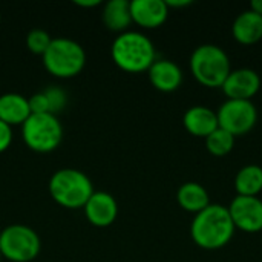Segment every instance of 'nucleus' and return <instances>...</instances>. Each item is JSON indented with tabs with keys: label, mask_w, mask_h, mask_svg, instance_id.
<instances>
[{
	"label": "nucleus",
	"mask_w": 262,
	"mask_h": 262,
	"mask_svg": "<svg viewBox=\"0 0 262 262\" xmlns=\"http://www.w3.org/2000/svg\"><path fill=\"white\" fill-rule=\"evenodd\" d=\"M235 230L229 209L223 204H209L190 223V238L204 250L226 247L232 241Z\"/></svg>",
	"instance_id": "f257e3e1"
},
{
	"label": "nucleus",
	"mask_w": 262,
	"mask_h": 262,
	"mask_svg": "<svg viewBox=\"0 0 262 262\" xmlns=\"http://www.w3.org/2000/svg\"><path fill=\"white\" fill-rule=\"evenodd\" d=\"M111 57L121 71L140 74L149 71L157 60V52L147 35L138 31H126L118 34L112 41Z\"/></svg>",
	"instance_id": "f03ea898"
},
{
	"label": "nucleus",
	"mask_w": 262,
	"mask_h": 262,
	"mask_svg": "<svg viewBox=\"0 0 262 262\" xmlns=\"http://www.w3.org/2000/svg\"><path fill=\"white\" fill-rule=\"evenodd\" d=\"M189 66L193 78L209 89H221L232 71L227 52L212 43L195 48L190 55Z\"/></svg>",
	"instance_id": "7ed1b4c3"
},
{
	"label": "nucleus",
	"mask_w": 262,
	"mask_h": 262,
	"mask_svg": "<svg viewBox=\"0 0 262 262\" xmlns=\"http://www.w3.org/2000/svg\"><path fill=\"white\" fill-rule=\"evenodd\" d=\"M48 189L52 200L64 209H83L95 192L86 173L77 169L57 170L51 177Z\"/></svg>",
	"instance_id": "20e7f679"
},
{
	"label": "nucleus",
	"mask_w": 262,
	"mask_h": 262,
	"mask_svg": "<svg viewBox=\"0 0 262 262\" xmlns=\"http://www.w3.org/2000/svg\"><path fill=\"white\" fill-rule=\"evenodd\" d=\"M45 69L57 78H72L86 66V52L80 43L68 37L52 38L41 55Z\"/></svg>",
	"instance_id": "39448f33"
},
{
	"label": "nucleus",
	"mask_w": 262,
	"mask_h": 262,
	"mask_svg": "<svg viewBox=\"0 0 262 262\" xmlns=\"http://www.w3.org/2000/svg\"><path fill=\"white\" fill-rule=\"evenodd\" d=\"M21 138L25 144L37 154L55 150L63 140V127L57 115L31 114L21 124Z\"/></svg>",
	"instance_id": "423d86ee"
},
{
	"label": "nucleus",
	"mask_w": 262,
	"mask_h": 262,
	"mask_svg": "<svg viewBox=\"0 0 262 262\" xmlns=\"http://www.w3.org/2000/svg\"><path fill=\"white\" fill-rule=\"evenodd\" d=\"M41 249L38 235L28 226L12 224L0 232V253L11 262L34 261Z\"/></svg>",
	"instance_id": "0eeeda50"
},
{
	"label": "nucleus",
	"mask_w": 262,
	"mask_h": 262,
	"mask_svg": "<svg viewBox=\"0 0 262 262\" xmlns=\"http://www.w3.org/2000/svg\"><path fill=\"white\" fill-rule=\"evenodd\" d=\"M216 117L220 127L236 138L249 134L255 127L258 121V111L252 101L226 100L216 111Z\"/></svg>",
	"instance_id": "6e6552de"
},
{
	"label": "nucleus",
	"mask_w": 262,
	"mask_h": 262,
	"mask_svg": "<svg viewBox=\"0 0 262 262\" xmlns=\"http://www.w3.org/2000/svg\"><path fill=\"white\" fill-rule=\"evenodd\" d=\"M227 209L235 229L246 233H258L262 230V200L259 196L236 195Z\"/></svg>",
	"instance_id": "1a4fd4ad"
},
{
	"label": "nucleus",
	"mask_w": 262,
	"mask_h": 262,
	"mask_svg": "<svg viewBox=\"0 0 262 262\" xmlns=\"http://www.w3.org/2000/svg\"><path fill=\"white\" fill-rule=\"evenodd\" d=\"M227 100H247L252 98L261 89V77L256 71L250 68L232 69L229 77L221 86Z\"/></svg>",
	"instance_id": "9d476101"
},
{
	"label": "nucleus",
	"mask_w": 262,
	"mask_h": 262,
	"mask_svg": "<svg viewBox=\"0 0 262 262\" xmlns=\"http://www.w3.org/2000/svg\"><path fill=\"white\" fill-rule=\"evenodd\" d=\"M86 220L95 227H109L118 216V204L107 192H94L83 207Z\"/></svg>",
	"instance_id": "9b49d317"
},
{
	"label": "nucleus",
	"mask_w": 262,
	"mask_h": 262,
	"mask_svg": "<svg viewBox=\"0 0 262 262\" xmlns=\"http://www.w3.org/2000/svg\"><path fill=\"white\" fill-rule=\"evenodd\" d=\"M132 23L144 29H155L166 23L169 8L164 0H132L130 2Z\"/></svg>",
	"instance_id": "f8f14e48"
},
{
	"label": "nucleus",
	"mask_w": 262,
	"mask_h": 262,
	"mask_svg": "<svg viewBox=\"0 0 262 262\" xmlns=\"http://www.w3.org/2000/svg\"><path fill=\"white\" fill-rule=\"evenodd\" d=\"M150 84L160 92H175L183 83V71L172 60H155L147 71Z\"/></svg>",
	"instance_id": "ddd939ff"
},
{
	"label": "nucleus",
	"mask_w": 262,
	"mask_h": 262,
	"mask_svg": "<svg viewBox=\"0 0 262 262\" xmlns=\"http://www.w3.org/2000/svg\"><path fill=\"white\" fill-rule=\"evenodd\" d=\"M184 129L196 137V138H207L213 130L220 127L216 112L207 106H192L183 115Z\"/></svg>",
	"instance_id": "4468645a"
},
{
	"label": "nucleus",
	"mask_w": 262,
	"mask_h": 262,
	"mask_svg": "<svg viewBox=\"0 0 262 262\" xmlns=\"http://www.w3.org/2000/svg\"><path fill=\"white\" fill-rule=\"evenodd\" d=\"M233 38L246 46L255 45L262 40V17L252 9L243 11L232 25Z\"/></svg>",
	"instance_id": "2eb2a0df"
},
{
	"label": "nucleus",
	"mask_w": 262,
	"mask_h": 262,
	"mask_svg": "<svg viewBox=\"0 0 262 262\" xmlns=\"http://www.w3.org/2000/svg\"><path fill=\"white\" fill-rule=\"evenodd\" d=\"M31 115L28 98L20 94L8 92L0 95V121L8 126H21Z\"/></svg>",
	"instance_id": "dca6fc26"
},
{
	"label": "nucleus",
	"mask_w": 262,
	"mask_h": 262,
	"mask_svg": "<svg viewBox=\"0 0 262 262\" xmlns=\"http://www.w3.org/2000/svg\"><path fill=\"white\" fill-rule=\"evenodd\" d=\"M177 201L180 207L189 213H200L210 204L207 190L195 181H187L181 184L177 190Z\"/></svg>",
	"instance_id": "f3484780"
},
{
	"label": "nucleus",
	"mask_w": 262,
	"mask_h": 262,
	"mask_svg": "<svg viewBox=\"0 0 262 262\" xmlns=\"http://www.w3.org/2000/svg\"><path fill=\"white\" fill-rule=\"evenodd\" d=\"M103 23L109 31L126 32L132 25L130 15V2L127 0H111L104 5L103 9Z\"/></svg>",
	"instance_id": "a211bd4d"
},
{
	"label": "nucleus",
	"mask_w": 262,
	"mask_h": 262,
	"mask_svg": "<svg viewBox=\"0 0 262 262\" xmlns=\"http://www.w3.org/2000/svg\"><path fill=\"white\" fill-rule=\"evenodd\" d=\"M235 190L241 196H258L262 192V167L247 164L235 175Z\"/></svg>",
	"instance_id": "6ab92c4d"
},
{
	"label": "nucleus",
	"mask_w": 262,
	"mask_h": 262,
	"mask_svg": "<svg viewBox=\"0 0 262 262\" xmlns=\"http://www.w3.org/2000/svg\"><path fill=\"white\" fill-rule=\"evenodd\" d=\"M206 147L213 157H226L235 147V137L227 130L218 127L206 138Z\"/></svg>",
	"instance_id": "aec40b11"
},
{
	"label": "nucleus",
	"mask_w": 262,
	"mask_h": 262,
	"mask_svg": "<svg viewBox=\"0 0 262 262\" xmlns=\"http://www.w3.org/2000/svg\"><path fill=\"white\" fill-rule=\"evenodd\" d=\"M51 41H52V37L45 29H32L26 35V46L35 55H43L46 49L49 48Z\"/></svg>",
	"instance_id": "412c9836"
},
{
	"label": "nucleus",
	"mask_w": 262,
	"mask_h": 262,
	"mask_svg": "<svg viewBox=\"0 0 262 262\" xmlns=\"http://www.w3.org/2000/svg\"><path fill=\"white\" fill-rule=\"evenodd\" d=\"M48 103H49V114L57 115L60 111L64 109L66 106V94L64 91H61L60 88H48L46 91H43Z\"/></svg>",
	"instance_id": "4be33fe9"
},
{
	"label": "nucleus",
	"mask_w": 262,
	"mask_h": 262,
	"mask_svg": "<svg viewBox=\"0 0 262 262\" xmlns=\"http://www.w3.org/2000/svg\"><path fill=\"white\" fill-rule=\"evenodd\" d=\"M31 114H49V103L45 92H37L28 98Z\"/></svg>",
	"instance_id": "5701e85b"
},
{
	"label": "nucleus",
	"mask_w": 262,
	"mask_h": 262,
	"mask_svg": "<svg viewBox=\"0 0 262 262\" xmlns=\"http://www.w3.org/2000/svg\"><path fill=\"white\" fill-rule=\"evenodd\" d=\"M12 143V127L0 121V154L6 152Z\"/></svg>",
	"instance_id": "b1692460"
},
{
	"label": "nucleus",
	"mask_w": 262,
	"mask_h": 262,
	"mask_svg": "<svg viewBox=\"0 0 262 262\" xmlns=\"http://www.w3.org/2000/svg\"><path fill=\"white\" fill-rule=\"evenodd\" d=\"M166 2V5H167V8L170 9V8H184V6H189V5H192V0H164Z\"/></svg>",
	"instance_id": "393cba45"
},
{
	"label": "nucleus",
	"mask_w": 262,
	"mask_h": 262,
	"mask_svg": "<svg viewBox=\"0 0 262 262\" xmlns=\"http://www.w3.org/2000/svg\"><path fill=\"white\" fill-rule=\"evenodd\" d=\"M101 2L100 0H75L74 5L77 6H81V8H94V6H98Z\"/></svg>",
	"instance_id": "a878e982"
},
{
	"label": "nucleus",
	"mask_w": 262,
	"mask_h": 262,
	"mask_svg": "<svg viewBox=\"0 0 262 262\" xmlns=\"http://www.w3.org/2000/svg\"><path fill=\"white\" fill-rule=\"evenodd\" d=\"M250 9L256 14H259L262 17V0H252L250 3Z\"/></svg>",
	"instance_id": "bb28decb"
},
{
	"label": "nucleus",
	"mask_w": 262,
	"mask_h": 262,
	"mask_svg": "<svg viewBox=\"0 0 262 262\" xmlns=\"http://www.w3.org/2000/svg\"><path fill=\"white\" fill-rule=\"evenodd\" d=\"M2 259H3V256H2V253H0V262H2Z\"/></svg>",
	"instance_id": "cd10ccee"
}]
</instances>
